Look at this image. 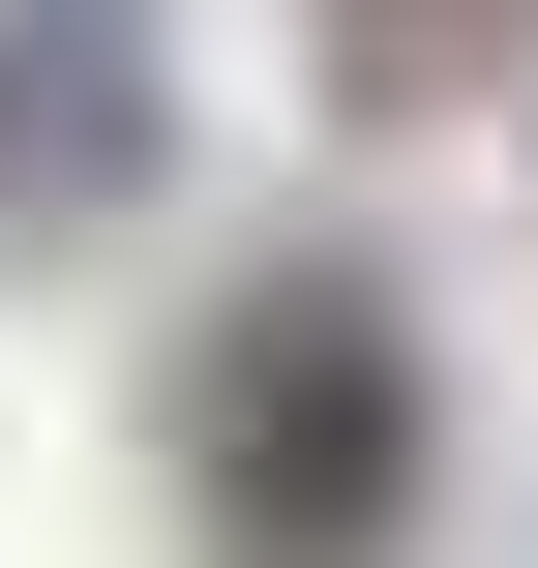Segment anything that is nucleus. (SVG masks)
Here are the masks:
<instances>
[{
  "label": "nucleus",
  "mask_w": 538,
  "mask_h": 568,
  "mask_svg": "<svg viewBox=\"0 0 538 568\" xmlns=\"http://www.w3.org/2000/svg\"><path fill=\"white\" fill-rule=\"evenodd\" d=\"M389 509H419V329L359 270H270L210 329V539L240 568H389Z\"/></svg>",
  "instance_id": "obj_1"
},
{
  "label": "nucleus",
  "mask_w": 538,
  "mask_h": 568,
  "mask_svg": "<svg viewBox=\"0 0 538 568\" xmlns=\"http://www.w3.org/2000/svg\"><path fill=\"white\" fill-rule=\"evenodd\" d=\"M120 150V0H30V210H90Z\"/></svg>",
  "instance_id": "obj_2"
},
{
  "label": "nucleus",
  "mask_w": 538,
  "mask_h": 568,
  "mask_svg": "<svg viewBox=\"0 0 538 568\" xmlns=\"http://www.w3.org/2000/svg\"><path fill=\"white\" fill-rule=\"evenodd\" d=\"M449 30H479V0H359V90H419V60H449Z\"/></svg>",
  "instance_id": "obj_3"
}]
</instances>
